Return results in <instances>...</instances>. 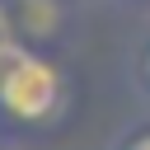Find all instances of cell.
I'll return each instance as SVG.
<instances>
[{
    "label": "cell",
    "mask_w": 150,
    "mask_h": 150,
    "mask_svg": "<svg viewBox=\"0 0 150 150\" xmlns=\"http://www.w3.org/2000/svg\"><path fill=\"white\" fill-rule=\"evenodd\" d=\"M127 5H150V0H127Z\"/></svg>",
    "instance_id": "obj_4"
},
{
    "label": "cell",
    "mask_w": 150,
    "mask_h": 150,
    "mask_svg": "<svg viewBox=\"0 0 150 150\" xmlns=\"http://www.w3.org/2000/svg\"><path fill=\"white\" fill-rule=\"evenodd\" d=\"M66 103H70V84L61 75V66L47 52L5 38L0 42V117H5V127L47 131L61 122Z\"/></svg>",
    "instance_id": "obj_1"
},
{
    "label": "cell",
    "mask_w": 150,
    "mask_h": 150,
    "mask_svg": "<svg viewBox=\"0 0 150 150\" xmlns=\"http://www.w3.org/2000/svg\"><path fill=\"white\" fill-rule=\"evenodd\" d=\"M0 131H5V117H0Z\"/></svg>",
    "instance_id": "obj_5"
},
{
    "label": "cell",
    "mask_w": 150,
    "mask_h": 150,
    "mask_svg": "<svg viewBox=\"0 0 150 150\" xmlns=\"http://www.w3.org/2000/svg\"><path fill=\"white\" fill-rule=\"evenodd\" d=\"M108 150H150V117H141V122L122 127V131L108 141Z\"/></svg>",
    "instance_id": "obj_2"
},
{
    "label": "cell",
    "mask_w": 150,
    "mask_h": 150,
    "mask_svg": "<svg viewBox=\"0 0 150 150\" xmlns=\"http://www.w3.org/2000/svg\"><path fill=\"white\" fill-rule=\"evenodd\" d=\"M131 70H136V84L150 94V33H145V42L136 47V61H131Z\"/></svg>",
    "instance_id": "obj_3"
}]
</instances>
